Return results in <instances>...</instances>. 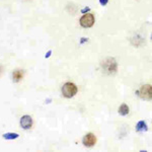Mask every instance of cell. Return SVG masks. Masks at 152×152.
<instances>
[{
  "instance_id": "5bb4252c",
  "label": "cell",
  "mask_w": 152,
  "mask_h": 152,
  "mask_svg": "<svg viewBox=\"0 0 152 152\" xmlns=\"http://www.w3.org/2000/svg\"><path fill=\"white\" fill-rule=\"evenodd\" d=\"M84 42H87V39H81V41H80V44H83Z\"/></svg>"
},
{
  "instance_id": "4fadbf2b",
  "label": "cell",
  "mask_w": 152,
  "mask_h": 152,
  "mask_svg": "<svg viewBox=\"0 0 152 152\" xmlns=\"http://www.w3.org/2000/svg\"><path fill=\"white\" fill-rule=\"evenodd\" d=\"M51 54H52V51H49V52H48L47 54H46L45 57H46V58H49V57H50V56H51Z\"/></svg>"
},
{
  "instance_id": "8992f818",
  "label": "cell",
  "mask_w": 152,
  "mask_h": 152,
  "mask_svg": "<svg viewBox=\"0 0 152 152\" xmlns=\"http://www.w3.org/2000/svg\"><path fill=\"white\" fill-rule=\"evenodd\" d=\"M95 142H96V138H95V136L92 133L86 134L84 138H83V144H84L85 146H87V147L94 146L95 144Z\"/></svg>"
},
{
  "instance_id": "30bf717a",
  "label": "cell",
  "mask_w": 152,
  "mask_h": 152,
  "mask_svg": "<svg viewBox=\"0 0 152 152\" xmlns=\"http://www.w3.org/2000/svg\"><path fill=\"white\" fill-rule=\"evenodd\" d=\"M19 135L18 133H6L3 135V138L6 140H14V139L18 138Z\"/></svg>"
},
{
  "instance_id": "8fae6325",
  "label": "cell",
  "mask_w": 152,
  "mask_h": 152,
  "mask_svg": "<svg viewBox=\"0 0 152 152\" xmlns=\"http://www.w3.org/2000/svg\"><path fill=\"white\" fill-rule=\"evenodd\" d=\"M107 2H109V0H99V3L102 4V6H104L105 4H107Z\"/></svg>"
},
{
  "instance_id": "6da1fadb",
  "label": "cell",
  "mask_w": 152,
  "mask_h": 152,
  "mask_svg": "<svg viewBox=\"0 0 152 152\" xmlns=\"http://www.w3.org/2000/svg\"><path fill=\"white\" fill-rule=\"evenodd\" d=\"M102 66L104 68V70L109 74H114L117 71V62L115 59L113 58H107L105 60L102 61Z\"/></svg>"
},
{
  "instance_id": "277c9868",
  "label": "cell",
  "mask_w": 152,
  "mask_h": 152,
  "mask_svg": "<svg viewBox=\"0 0 152 152\" xmlns=\"http://www.w3.org/2000/svg\"><path fill=\"white\" fill-rule=\"evenodd\" d=\"M94 23V16L91 13H86L80 18V24L83 28H91Z\"/></svg>"
},
{
  "instance_id": "7c38bea8",
  "label": "cell",
  "mask_w": 152,
  "mask_h": 152,
  "mask_svg": "<svg viewBox=\"0 0 152 152\" xmlns=\"http://www.w3.org/2000/svg\"><path fill=\"white\" fill-rule=\"evenodd\" d=\"M89 10H90L89 7H84V8H83L82 10H81V13H85V12H88Z\"/></svg>"
},
{
  "instance_id": "3957f363",
  "label": "cell",
  "mask_w": 152,
  "mask_h": 152,
  "mask_svg": "<svg viewBox=\"0 0 152 152\" xmlns=\"http://www.w3.org/2000/svg\"><path fill=\"white\" fill-rule=\"evenodd\" d=\"M139 95L143 99L146 100H151L152 99V85L150 84H145L143 85L140 90H139Z\"/></svg>"
},
{
  "instance_id": "52a82bcc",
  "label": "cell",
  "mask_w": 152,
  "mask_h": 152,
  "mask_svg": "<svg viewBox=\"0 0 152 152\" xmlns=\"http://www.w3.org/2000/svg\"><path fill=\"white\" fill-rule=\"evenodd\" d=\"M148 130V127H147V124L144 121H140L138 122L136 126V131L137 132H146Z\"/></svg>"
},
{
  "instance_id": "9c48e42d",
  "label": "cell",
  "mask_w": 152,
  "mask_h": 152,
  "mask_svg": "<svg viewBox=\"0 0 152 152\" xmlns=\"http://www.w3.org/2000/svg\"><path fill=\"white\" fill-rule=\"evenodd\" d=\"M119 114L122 115V116H126V115L129 114V107L126 104H122L119 109Z\"/></svg>"
},
{
  "instance_id": "ba28073f",
  "label": "cell",
  "mask_w": 152,
  "mask_h": 152,
  "mask_svg": "<svg viewBox=\"0 0 152 152\" xmlns=\"http://www.w3.org/2000/svg\"><path fill=\"white\" fill-rule=\"evenodd\" d=\"M12 77H13V81L14 82H18L19 80L23 79V72L21 70H15L12 74Z\"/></svg>"
},
{
  "instance_id": "7a4b0ae2",
  "label": "cell",
  "mask_w": 152,
  "mask_h": 152,
  "mask_svg": "<svg viewBox=\"0 0 152 152\" xmlns=\"http://www.w3.org/2000/svg\"><path fill=\"white\" fill-rule=\"evenodd\" d=\"M62 94L65 97H67V99L73 97L77 94V86H76L74 83H71V82L65 83L62 87Z\"/></svg>"
},
{
  "instance_id": "5b68a950",
  "label": "cell",
  "mask_w": 152,
  "mask_h": 152,
  "mask_svg": "<svg viewBox=\"0 0 152 152\" xmlns=\"http://www.w3.org/2000/svg\"><path fill=\"white\" fill-rule=\"evenodd\" d=\"M20 126L23 127L24 130L31 129V127L33 126V120H31V117L28 116V115L21 117V119H20Z\"/></svg>"
}]
</instances>
